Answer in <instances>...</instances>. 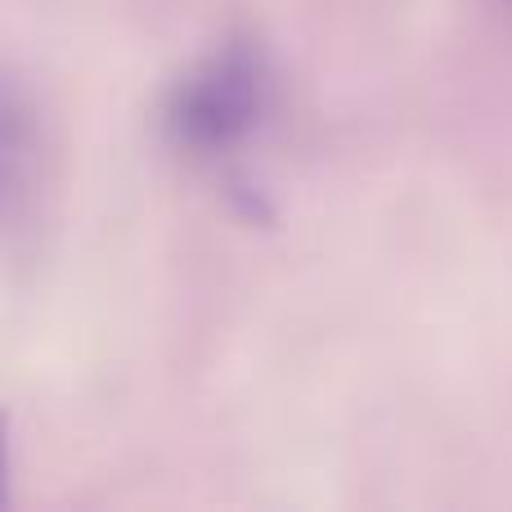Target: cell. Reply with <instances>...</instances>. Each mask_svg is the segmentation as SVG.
<instances>
[{
	"instance_id": "cell-1",
	"label": "cell",
	"mask_w": 512,
	"mask_h": 512,
	"mask_svg": "<svg viewBox=\"0 0 512 512\" xmlns=\"http://www.w3.org/2000/svg\"><path fill=\"white\" fill-rule=\"evenodd\" d=\"M265 113V63L248 45L207 54L176 86L167 122L185 149L216 153L239 144Z\"/></svg>"
},
{
	"instance_id": "cell-2",
	"label": "cell",
	"mask_w": 512,
	"mask_h": 512,
	"mask_svg": "<svg viewBox=\"0 0 512 512\" xmlns=\"http://www.w3.org/2000/svg\"><path fill=\"white\" fill-rule=\"evenodd\" d=\"M0 490H5V423H0Z\"/></svg>"
}]
</instances>
